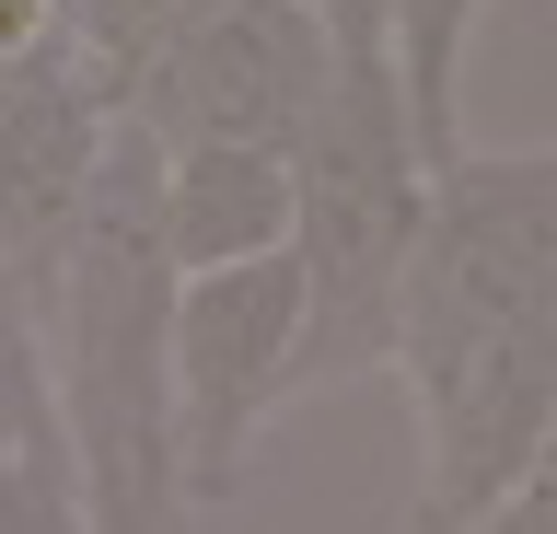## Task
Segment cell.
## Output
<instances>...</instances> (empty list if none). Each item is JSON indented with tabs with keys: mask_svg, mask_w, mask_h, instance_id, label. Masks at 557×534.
Returning <instances> with one entry per match:
<instances>
[{
	"mask_svg": "<svg viewBox=\"0 0 557 534\" xmlns=\"http://www.w3.org/2000/svg\"><path fill=\"white\" fill-rule=\"evenodd\" d=\"M70 59V0H0V82H35Z\"/></svg>",
	"mask_w": 557,
	"mask_h": 534,
	"instance_id": "obj_10",
	"label": "cell"
},
{
	"mask_svg": "<svg viewBox=\"0 0 557 534\" xmlns=\"http://www.w3.org/2000/svg\"><path fill=\"white\" fill-rule=\"evenodd\" d=\"M302 349H313L302 256H244V268L186 280V302H174V442H186L198 511H221L244 488L268 419L302 395Z\"/></svg>",
	"mask_w": 557,
	"mask_h": 534,
	"instance_id": "obj_4",
	"label": "cell"
},
{
	"mask_svg": "<svg viewBox=\"0 0 557 534\" xmlns=\"http://www.w3.org/2000/svg\"><path fill=\"white\" fill-rule=\"evenodd\" d=\"M302 175L290 151H163V233L174 268H244V256H290Z\"/></svg>",
	"mask_w": 557,
	"mask_h": 534,
	"instance_id": "obj_6",
	"label": "cell"
},
{
	"mask_svg": "<svg viewBox=\"0 0 557 534\" xmlns=\"http://www.w3.org/2000/svg\"><path fill=\"white\" fill-rule=\"evenodd\" d=\"M487 0H395V82H407V116L430 163H465V59H476Z\"/></svg>",
	"mask_w": 557,
	"mask_h": 534,
	"instance_id": "obj_8",
	"label": "cell"
},
{
	"mask_svg": "<svg viewBox=\"0 0 557 534\" xmlns=\"http://www.w3.org/2000/svg\"><path fill=\"white\" fill-rule=\"evenodd\" d=\"M395 384L418 407V534H476L557 454V140L430 175Z\"/></svg>",
	"mask_w": 557,
	"mask_h": 534,
	"instance_id": "obj_1",
	"label": "cell"
},
{
	"mask_svg": "<svg viewBox=\"0 0 557 534\" xmlns=\"http://www.w3.org/2000/svg\"><path fill=\"white\" fill-rule=\"evenodd\" d=\"M209 12H221V0H70V59H82V82H94L104 105L128 116L139 82L163 71Z\"/></svg>",
	"mask_w": 557,
	"mask_h": 534,
	"instance_id": "obj_9",
	"label": "cell"
},
{
	"mask_svg": "<svg viewBox=\"0 0 557 534\" xmlns=\"http://www.w3.org/2000/svg\"><path fill=\"white\" fill-rule=\"evenodd\" d=\"M174 302L186 268L163 233V140L116 116L82 233L59 256V419L94 534H174L198 511L174 442Z\"/></svg>",
	"mask_w": 557,
	"mask_h": 534,
	"instance_id": "obj_2",
	"label": "cell"
},
{
	"mask_svg": "<svg viewBox=\"0 0 557 534\" xmlns=\"http://www.w3.org/2000/svg\"><path fill=\"white\" fill-rule=\"evenodd\" d=\"M0 476L70 488V419H59V290L35 280L24 256L0 245Z\"/></svg>",
	"mask_w": 557,
	"mask_h": 534,
	"instance_id": "obj_7",
	"label": "cell"
},
{
	"mask_svg": "<svg viewBox=\"0 0 557 534\" xmlns=\"http://www.w3.org/2000/svg\"><path fill=\"white\" fill-rule=\"evenodd\" d=\"M0 534H94V511L70 488H35V476H0Z\"/></svg>",
	"mask_w": 557,
	"mask_h": 534,
	"instance_id": "obj_11",
	"label": "cell"
},
{
	"mask_svg": "<svg viewBox=\"0 0 557 534\" xmlns=\"http://www.w3.org/2000/svg\"><path fill=\"white\" fill-rule=\"evenodd\" d=\"M337 36L302 0H221L163 71L139 82V128L163 151H302V128L337 94Z\"/></svg>",
	"mask_w": 557,
	"mask_h": 534,
	"instance_id": "obj_5",
	"label": "cell"
},
{
	"mask_svg": "<svg viewBox=\"0 0 557 534\" xmlns=\"http://www.w3.org/2000/svg\"><path fill=\"white\" fill-rule=\"evenodd\" d=\"M302 210H290V256L313 290V349H302V395L395 372V325H407V268L430 233V140L407 116L395 59H348L325 116L290 151Z\"/></svg>",
	"mask_w": 557,
	"mask_h": 534,
	"instance_id": "obj_3",
	"label": "cell"
},
{
	"mask_svg": "<svg viewBox=\"0 0 557 534\" xmlns=\"http://www.w3.org/2000/svg\"><path fill=\"white\" fill-rule=\"evenodd\" d=\"M546 464H557V454H546Z\"/></svg>",
	"mask_w": 557,
	"mask_h": 534,
	"instance_id": "obj_14",
	"label": "cell"
},
{
	"mask_svg": "<svg viewBox=\"0 0 557 534\" xmlns=\"http://www.w3.org/2000/svg\"><path fill=\"white\" fill-rule=\"evenodd\" d=\"M476 534H557V464H546V476H522V488L499 499Z\"/></svg>",
	"mask_w": 557,
	"mask_h": 534,
	"instance_id": "obj_13",
	"label": "cell"
},
{
	"mask_svg": "<svg viewBox=\"0 0 557 534\" xmlns=\"http://www.w3.org/2000/svg\"><path fill=\"white\" fill-rule=\"evenodd\" d=\"M302 12L337 36V59H395V0H302Z\"/></svg>",
	"mask_w": 557,
	"mask_h": 534,
	"instance_id": "obj_12",
	"label": "cell"
}]
</instances>
